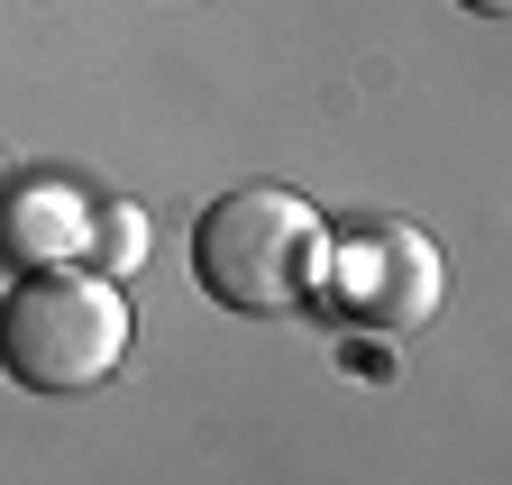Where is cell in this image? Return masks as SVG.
<instances>
[{"label": "cell", "instance_id": "6da1fadb", "mask_svg": "<svg viewBox=\"0 0 512 485\" xmlns=\"http://www.w3.org/2000/svg\"><path fill=\"white\" fill-rule=\"evenodd\" d=\"M192 275L202 293H220L229 312H293V302L320 293L330 275V238H320V211L284 184H238L202 211L192 229Z\"/></svg>", "mask_w": 512, "mask_h": 485}, {"label": "cell", "instance_id": "7a4b0ae2", "mask_svg": "<svg viewBox=\"0 0 512 485\" xmlns=\"http://www.w3.org/2000/svg\"><path fill=\"white\" fill-rule=\"evenodd\" d=\"M128 357V293L83 266H28L0 293V367L28 394H83Z\"/></svg>", "mask_w": 512, "mask_h": 485}, {"label": "cell", "instance_id": "5b68a950", "mask_svg": "<svg viewBox=\"0 0 512 485\" xmlns=\"http://www.w3.org/2000/svg\"><path fill=\"white\" fill-rule=\"evenodd\" d=\"M467 10H476V19H503V10H512V0H467Z\"/></svg>", "mask_w": 512, "mask_h": 485}, {"label": "cell", "instance_id": "277c9868", "mask_svg": "<svg viewBox=\"0 0 512 485\" xmlns=\"http://www.w3.org/2000/svg\"><path fill=\"white\" fill-rule=\"evenodd\" d=\"M83 238H92V220L64 202V193H28V202H10V220H0V248L28 257V266H64Z\"/></svg>", "mask_w": 512, "mask_h": 485}, {"label": "cell", "instance_id": "3957f363", "mask_svg": "<svg viewBox=\"0 0 512 485\" xmlns=\"http://www.w3.org/2000/svg\"><path fill=\"white\" fill-rule=\"evenodd\" d=\"M330 266H339V302H348L357 321H375V330H412V321H430L439 293H448L439 248H430L421 229H403V220L357 229Z\"/></svg>", "mask_w": 512, "mask_h": 485}]
</instances>
